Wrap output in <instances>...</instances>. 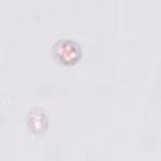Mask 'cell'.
<instances>
[{
    "label": "cell",
    "instance_id": "1",
    "mask_svg": "<svg viewBox=\"0 0 161 161\" xmlns=\"http://www.w3.org/2000/svg\"><path fill=\"white\" fill-rule=\"evenodd\" d=\"M53 53L57 57V59H59L60 62L73 63L79 58L80 49H79L78 44L74 43L73 40L63 39V40L55 43V45L53 48Z\"/></svg>",
    "mask_w": 161,
    "mask_h": 161
}]
</instances>
